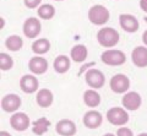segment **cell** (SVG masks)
Returning <instances> with one entry per match:
<instances>
[{
    "label": "cell",
    "mask_w": 147,
    "mask_h": 136,
    "mask_svg": "<svg viewBox=\"0 0 147 136\" xmlns=\"http://www.w3.org/2000/svg\"><path fill=\"white\" fill-rule=\"evenodd\" d=\"M120 34L113 27H103L97 32L98 43L104 48H113L119 43Z\"/></svg>",
    "instance_id": "cell-1"
},
{
    "label": "cell",
    "mask_w": 147,
    "mask_h": 136,
    "mask_svg": "<svg viewBox=\"0 0 147 136\" xmlns=\"http://www.w3.org/2000/svg\"><path fill=\"white\" fill-rule=\"evenodd\" d=\"M88 20L91 24H93L96 26H103L105 25L110 19V12L105 6L103 5H93L92 7H90L88 10Z\"/></svg>",
    "instance_id": "cell-2"
},
{
    "label": "cell",
    "mask_w": 147,
    "mask_h": 136,
    "mask_svg": "<svg viewBox=\"0 0 147 136\" xmlns=\"http://www.w3.org/2000/svg\"><path fill=\"white\" fill-rule=\"evenodd\" d=\"M100 60L103 64L109 66H120L125 64L126 55L123 50H119V49H107L100 54Z\"/></svg>",
    "instance_id": "cell-3"
},
{
    "label": "cell",
    "mask_w": 147,
    "mask_h": 136,
    "mask_svg": "<svg viewBox=\"0 0 147 136\" xmlns=\"http://www.w3.org/2000/svg\"><path fill=\"white\" fill-rule=\"evenodd\" d=\"M105 116H107V120L110 124L115 126H124L125 124H127L129 118H130L125 108H120V107H113L108 109Z\"/></svg>",
    "instance_id": "cell-4"
},
{
    "label": "cell",
    "mask_w": 147,
    "mask_h": 136,
    "mask_svg": "<svg viewBox=\"0 0 147 136\" xmlns=\"http://www.w3.org/2000/svg\"><path fill=\"white\" fill-rule=\"evenodd\" d=\"M109 87L114 93H126L130 88V79L124 74H117L110 79Z\"/></svg>",
    "instance_id": "cell-5"
},
{
    "label": "cell",
    "mask_w": 147,
    "mask_h": 136,
    "mask_svg": "<svg viewBox=\"0 0 147 136\" xmlns=\"http://www.w3.org/2000/svg\"><path fill=\"white\" fill-rule=\"evenodd\" d=\"M85 81L91 88H102L105 83V76L98 69H90L85 74Z\"/></svg>",
    "instance_id": "cell-6"
},
{
    "label": "cell",
    "mask_w": 147,
    "mask_h": 136,
    "mask_svg": "<svg viewBox=\"0 0 147 136\" xmlns=\"http://www.w3.org/2000/svg\"><path fill=\"white\" fill-rule=\"evenodd\" d=\"M22 31H24L25 37L30 39H34L39 36L40 31H42V24L37 17H28L24 26H22Z\"/></svg>",
    "instance_id": "cell-7"
},
{
    "label": "cell",
    "mask_w": 147,
    "mask_h": 136,
    "mask_svg": "<svg viewBox=\"0 0 147 136\" xmlns=\"http://www.w3.org/2000/svg\"><path fill=\"white\" fill-rule=\"evenodd\" d=\"M22 99L18 94L9 93L1 98V109L6 113H16V110L21 107Z\"/></svg>",
    "instance_id": "cell-8"
},
{
    "label": "cell",
    "mask_w": 147,
    "mask_h": 136,
    "mask_svg": "<svg viewBox=\"0 0 147 136\" xmlns=\"http://www.w3.org/2000/svg\"><path fill=\"white\" fill-rule=\"evenodd\" d=\"M121 103H123V107L125 108V109L135 112L141 107L142 98L140 96V93L135 92V91H130V92H126L123 96Z\"/></svg>",
    "instance_id": "cell-9"
},
{
    "label": "cell",
    "mask_w": 147,
    "mask_h": 136,
    "mask_svg": "<svg viewBox=\"0 0 147 136\" xmlns=\"http://www.w3.org/2000/svg\"><path fill=\"white\" fill-rule=\"evenodd\" d=\"M31 120L26 113L16 112L10 116V125L16 131H25L30 126Z\"/></svg>",
    "instance_id": "cell-10"
},
{
    "label": "cell",
    "mask_w": 147,
    "mask_h": 136,
    "mask_svg": "<svg viewBox=\"0 0 147 136\" xmlns=\"http://www.w3.org/2000/svg\"><path fill=\"white\" fill-rule=\"evenodd\" d=\"M119 25L125 32L129 33H135L140 28L139 20L131 13H121L119 16Z\"/></svg>",
    "instance_id": "cell-11"
},
{
    "label": "cell",
    "mask_w": 147,
    "mask_h": 136,
    "mask_svg": "<svg viewBox=\"0 0 147 136\" xmlns=\"http://www.w3.org/2000/svg\"><path fill=\"white\" fill-rule=\"evenodd\" d=\"M82 123L88 129H97L103 123V116L98 110H88L82 118Z\"/></svg>",
    "instance_id": "cell-12"
},
{
    "label": "cell",
    "mask_w": 147,
    "mask_h": 136,
    "mask_svg": "<svg viewBox=\"0 0 147 136\" xmlns=\"http://www.w3.org/2000/svg\"><path fill=\"white\" fill-rule=\"evenodd\" d=\"M55 131L60 136H74L77 133V128L72 120L61 119L55 124Z\"/></svg>",
    "instance_id": "cell-13"
},
{
    "label": "cell",
    "mask_w": 147,
    "mask_h": 136,
    "mask_svg": "<svg viewBox=\"0 0 147 136\" xmlns=\"http://www.w3.org/2000/svg\"><path fill=\"white\" fill-rule=\"evenodd\" d=\"M28 69L33 75H42L48 70V61L43 57L37 55L30 59L28 61Z\"/></svg>",
    "instance_id": "cell-14"
},
{
    "label": "cell",
    "mask_w": 147,
    "mask_h": 136,
    "mask_svg": "<svg viewBox=\"0 0 147 136\" xmlns=\"http://www.w3.org/2000/svg\"><path fill=\"white\" fill-rule=\"evenodd\" d=\"M20 87L25 93H34L39 87V82L34 75H24L20 79Z\"/></svg>",
    "instance_id": "cell-15"
},
{
    "label": "cell",
    "mask_w": 147,
    "mask_h": 136,
    "mask_svg": "<svg viewBox=\"0 0 147 136\" xmlns=\"http://www.w3.org/2000/svg\"><path fill=\"white\" fill-rule=\"evenodd\" d=\"M131 60L137 67H147V47H136L131 53Z\"/></svg>",
    "instance_id": "cell-16"
},
{
    "label": "cell",
    "mask_w": 147,
    "mask_h": 136,
    "mask_svg": "<svg viewBox=\"0 0 147 136\" xmlns=\"http://www.w3.org/2000/svg\"><path fill=\"white\" fill-rule=\"evenodd\" d=\"M36 102L39 107L48 108L54 102V94L49 88H40L36 94Z\"/></svg>",
    "instance_id": "cell-17"
},
{
    "label": "cell",
    "mask_w": 147,
    "mask_h": 136,
    "mask_svg": "<svg viewBox=\"0 0 147 136\" xmlns=\"http://www.w3.org/2000/svg\"><path fill=\"white\" fill-rule=\"evenodd\" d=\"M87 57H88V50H87L86 45L84 44H76L74 45L70 50V58L75 63H84Z\"/></svg>",
    "instance_id": "cell-18"
},
{
    "label": "cell",
    "mask_w": 147,
    "mask_h": 136,
    "mask_svg": "<svg viewBox=\"0 0 147 136\" xmlns=\"http://www.w3.org/2000/svg\"><path fill=\"white\" fill-rule=\"evenodd\" d=\"M53 66H54V70L58 74H65L71 66V58H69L66 55H58L54 59Z\"/></svg>",
    "instance_id": "cell-19"
},
{
    "label": "cell",
    "mask_w": 147,
    "mask_h": 136,
    "mask_svg": "<svg viewBox=\"0 0 147 136\" xmlns=\"http://www.w3.org/2000/svg\"><path fill=\"white\" fill-rule=\"evenodd\" d=\"M100 94L93 88L86 90L84 92V102L87 107L90 108H96L100 104Z\"/></svg>",
    "instance_id": "cell-20"
},
{
    "label": "cell",
    "mask_w": 147,
    "mask_h": 136,
    "mask_svg": "<svg viewBox=\"0 0 147 136\" xmlns=\"http://www.w3.org/2000/svg\"><path fill=\"white\" fill-rule=\"evenodd\" d=\"M49 128H50V121L44 116L34 120L33 124H32V131L37 136H42L43 134H45L49 130Z\"/></svg>",
    "instance_id": "cell-21"
},
{
    "label": "cell",
    "mask_w": 147,
    "mask_h": 136,
    "mask_svg": "<svg viewBox=\"0 0 147 136\" xmlns=\"http://www.w3.org/2000/svg\"><path fill=\"white\" fill-rule=\"evenodd\" d=\"M49 49H50V42L47 38L36 39L32 43V50H33V53L38 54V55H43V54L48 53Z\"/></svg>",
    "instance_id": "cell-22"
},
{
    "label": "cell",
    "mask_w": 147,
    "mask_h": 136,
    "mask_svg": "<svg viewBox=\"0 0 147 136\" xmlns=\"http://www.w3.org/2000/svg\"><path fill=\"white\" fill-rule=\"evenodd\" d=\"M24 45V39L17 34L9 36L5 39V47L11 52H18Z\"/></svg>",
    "instance_id": "cell-23"
},
{
    "label": "cell",
    "mask_w": 147,
    "mask_h": 136,
    "mask_svg": "<svg viewBox=\"0 0 147 136\" xmlns=\"http://www.w3.org/2000/svg\"><path fill=\"white\" fill-rule=\"evenodd\" d=\"M37 15L42 20H50L55 16V7L52 4H43V5H40L38 7Z\"/></svg>",
    "instance_id": "cell-24"
},
{
    "label": "cell",
    "mask_w": 147,
    "mask_h": 136,
    "mask_svg": "<svg viewBox=\"0 0 147 136\" xmlns=\"http://www.w3.org/2000/svg\"><path fill=\"white\" fill-rule=\"evenodd\" d=\"M13 66V59L11 55H9L6 53H0V69L3 71H7L12 69Z\"/></svg>",
    "instance_id": "cell-25"
},
{
    "label": "cell",
    "mask_w": 147,
    "mask_h": 136,
    "mask_svg": "<svg viewBox=\"0 0 147 136\" xmlns=\"http://www.w3.org/2000/svg\"><path fill=\"white\" fill-rule=\"evenodd\" d=\"M117 136H134V133H132V130L130 128H119L117 130Z\"/></svg>",
    "instance_id": "cell-26"
},
{
    "label": "cell",
    "mask_w": 147,
    "mask_h": 136,
    "mask_svg": "<svg viewBox=\"0 0 147 136\" xmlns=\"http://www.w3.org/2000/svg\"><path fill=\"white\" fill-rule=\"evenodd\" d=\"M40 3H42V0H24L25 6L28 7V9L39 7V6H40Z\"/></svg>",
    "instance_id": "cell-27"
},
{
    "label": "cell",
    "mask_w": 147,
    "mask_h": 136,
    "mask_svg": "<svg viewBox=\"0 0 147 136\" xmlns=\"http://www.w3.org/2000/svg\"><path fill=\"white\" fill-rule=\"evenodd\" d=\"M140 7L142 11L147 12V0H140Z\"/></svg>",
    "instance_id": "cell-28"
},
{
    "label": "cell",
    "mask_w": 147,
    "mask_h": 136,
    "mask_svg": "<svg viewBox=\"0 0 147 136\" xmlns=\"http://www.w3.org/2000/svg\"><path fill=\"white\" fill-rule=\"evenodd\" d=\"M142 42H144L145 47H147V30L145 31L144 33H142Z\"/></svg>",
    "instance_id": "cell-29"
},
{
    "label": "cell",
    "mask_w": 147,
    "mask_h": 136,
    "mask_svg": "<svg viewBox=\"0 0 147 136\" xmlns=\"http://www.w3.org/2000/svg\"><path fill=\"white\" fill-rule=\"evenodd\" d=\"M0 136H11V134H10V133H7V131L1 130V131H0Z\"/></svg>",
    "instance_id": "cell-30"
},
{
    "label": "cell",
    "mask_w": 147,
    "mask_h": 136,
    "mask_svg": "<svg viewBox=\"0 0 147 136\" xmlns=\"http://www.w3.org/2000/svg\"><path fill=\"white\" fill-rule=\"evenodd\" d=\"M103 136H117V135H114V134H110V133H107V134H104Z\"/></svg>",
    "instance_id": "cell-31"
},
{
    "label": "cell",
    "mask_w": 147,
    "mask_h": 136,
    "mask_svg": "<svg viewBox=\"0 0 147 136\" xmlns=\"http://www.w3.org/2000/svg\"><path fill=\"white\" fill-rule=\"evenodd\" d=\"M137 136H147V133H141V134H139Z\"/></svg>",
    "instance_id": "cell-32"
},
{
    "label": "cell",
    "mask_w": 147,
    "mask_h": 136,
    "mask_svg": "<svg viewBox=\"0 0 147 136\" xmlns=\"http://www.w3.org/2000/svg\"><path fill=\"white\" fill-rule=\"evenodd\" d=\"M144 20H145V22L147 24V16H145V17H144Z\"/></svg>",
    "instance_id": "cell-33"
},
{
    "label": "cell",
    "mask_w": 147,
    "mask_h": 136,
    "mask_svg": "<svg viewBox=\"0 0 147 136\" xmlns=\"http://www.w3.org/2000/svg\"><path fill=\"white\" fill-rule=\"evenodd\" d=\"M55 1H64V0H55Z\"/></svg>",
    "instance_id": "cell-34"
}]
</instances>
